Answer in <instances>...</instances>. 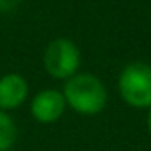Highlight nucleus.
<instances>
[{
    "label": "nucleus",
    "instance_id": "1",
    "mask_svg": "<svg viewBox=\"0 0 151 151\" xmlns=\"http://www.w3.org/2000/svg\"><path fill=\"white\" fill-rule=\"evenodd\" d=\"M62 93L67 106L84 116L99 114L107 104V90L93 74H76L69 77Z\"/></svg>",
    "mask_w": 151,
    "mask_h": 151
},
{
    "label": "nucleus",
    "instance_id": "2",
    "mask_svg": "<svg viewBox=\"0 0 151 151\" xmlns=\"http://www.w3.org/2000/svg\"><path fill=\"white\" fill-rule=\"evenodd\" d=\"M121 99L137 109H151V67L142 62L128 63L118 79Z\"/></svg>",
    "mask_w": 151,
    "mask_h": 151
},
{
    "label": "nucleus",
    "instance_id": "3",
    "mask_svg": "<svg viewBox=\"0 0 151 151\" xmlns=\"http://www.w3.org/2000/svg\"><path fill=\"white\" fill-rule=\"evenodd\" d=\"M81 63V53L72 40L55 39L44 53V69L55 79H69L76 76Z\"/></svg>",
    "mask_w": 151,
    "mask_h": 151
},
{
    "label": "nucleus",
    "instance_id": "4",
    "mask_svg": "<svg viewBox=\"0 0 151 151\" xmlns=\"http://www.w3.org/2000/svg\"><path fill=\"white\" fill-rule=\"evenodd\" d=\"M67 102L58 90H42L32 99L30 113L39 123H55L65 113Z\"/></svg>",
    "mask_w": 151,
    "mask_h": 151
},
{
    "label": "nucleus",
    "instance_id": "5",
    "mask_svg": "<svg viewBox=\"0 0 151 151\" xmlns=\"http://www.w3.org/2000/svg\"><path fill=\"white\" fill-rule=\"evenodd\" d=\"M28 97V83L19 74H5L0 77V109L12 111Z\"/></svg>",
    "mask_w": 151,
    "mask_h": 151
},
{
    "label": "nucleus",
    "instance_id": "6",
    "mask_svg": "<svg viewBox=\"0 0 151 151\" xmlns=\"http://www.w3.org/2000/svg\"><path fill=\"white\" fill-rule=\"evenodd\" d=\"M18 139V128L7 111L0 109V151H9Z\"/></svg>",
    "mask_w": 151,
    "mask_h": 151
},
{
    "label": "nucleus",
    "instance_id": "7",
    "mask_svg": "<svg viewBox=\"0 0 151 151\" xmlns=\"http://www.w3.org/2000/svg\"><path fill=\"white\" fill-rule=\"evenodd\" d=\"M18 4H19V0H0V14L11 12L12 9H16Z\"/></svg>",
    "mask_w": 151,
    "mask_h": 151
},
{
    "label": "nucleus",
    "instance_id": "8",
    "mask_svg": "<svg viewBox=\"0 0 151 151\" xmlns=\"http://www.w3.org/2000/svg\"><path fill=\"white\" fill-rule=\"evenodd\" d=\"M148 132L151 135V109H150V114H148Z\"/></svg>",
    "mask_w": 151,
    "mask_h": 151
}]
</instances>
